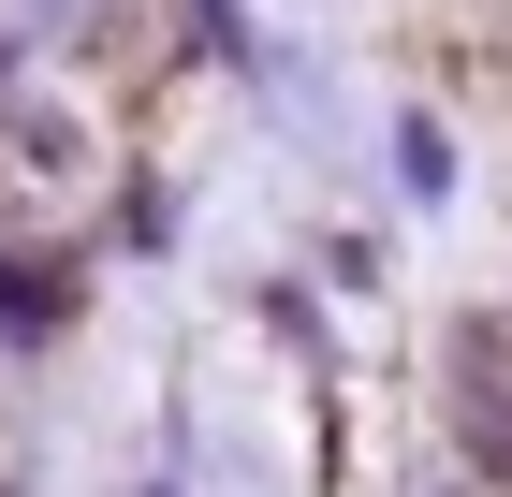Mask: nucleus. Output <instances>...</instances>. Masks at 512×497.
Returning a JSON list of instances; mask_svg holds the SVG:
<instances>
[{
  "mask_svg": "<svg viewBox=\"0 0 512 497\" xmlns=\"http://www.w3.org/2000/svg\"><path fill=\"white\" fill-rule=\"evenodd\" d=\"M439 395H454V439H469L483 468H512V322H498V307H483V322H454Z\"/></svg>",
  "mask_w": 512,
  "mask_h": 497,
  "instance_id": "f257e3e1",
  "label": "nucleus"
},
{
  "mask_svg": "<svg viewBox=\"0 0 512 497\" xmlns=\"http://www.w3.org/2000/svg\"><path fill=\"white\" fill-rule=\"evenodd\" d=\"M395 176L439 205V191H454V132H439V117H410V132H395Z\"/></svg>",
  "mask_w": 512,
  "mask_h": 497,
  "instance_id": "f03ea898",
  "label": "nucleus"
}]
</instances>
